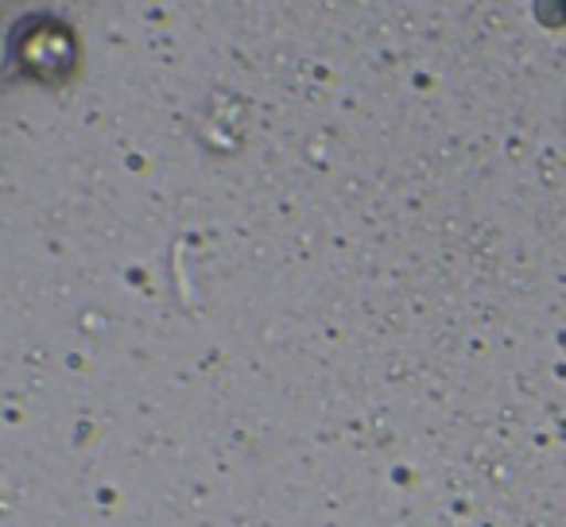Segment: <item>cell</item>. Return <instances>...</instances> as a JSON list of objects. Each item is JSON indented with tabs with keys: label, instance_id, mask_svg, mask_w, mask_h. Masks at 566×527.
<instances>
[{
	"label": "cell",
	"instance_id": "cell-1",
	"mask_svg": "<svg viewBox=\"0 0 566 527\" xmlns=\"http://www.w3.org/2000/svg\"><path fill=\"white\" fill-rule=\"evenodd\" d=\"M9 71L40 86H63L78 71V35L59 17H24L9 32Z\"/></svg>",
	"mask_w": 566,
	"mask_h": 527
}]
</instances>
